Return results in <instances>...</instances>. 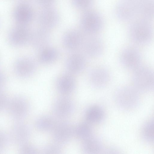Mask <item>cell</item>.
<instances>
[{
	"label": "cell",
	"instance_id": "1",
	"mask_svg": "<svg viewBox=\"0 0 154 154\" xmlns=\"http://www.w3.org/2000/svg\"><path fill=\"white\" fill-rule=\"evenodd\" d=\"M151 21L140 18L131 21L128 29L131 39L140 45L149 44L152 40L153 29Z\"/></svg>",
	"mask_w": 154,
	"mask_h": 154
},
{
	"label": "cell",
	"instance_id": "2",
	"mask_svg": "<svg viewBox=\"0 0 154 154\" xmlns=\"http://www.w3.org/2000/svg\"><path fill=\"white\" fill-rule=\"evenodd\" d=\"M115 103L122 110L131 111L139 105L140 99L139 92L133 87L123 86L116 91L114 94Z\"/></svg>",
	"mask_w": 154,
	"mask_h": 154
},
{
	"label": "cell",
	"instance_id": "3",
	"mask_svg": "<svg viewBox=\"0 0 154 154\" xmlns=\"http://www.w3.org/2000/svg\"><path fill=\"white\" fill-rule=\"evenodd\" d=\"M79 22L82 29L89 35L96 34L100 32L104 24L101 14L90 9L84 11L80 17Z\"/></svg>",
	"mask_w": 154,
	"mask_h": 154
},
{
	"label": "cell",
	"instance_id": "4",
	"mask_svg": "<svg viewBox=\"0 0 154 154\" xmlns=\"http://www.w3.org/2000/svg\"><path fill=\"white\" fill-rule=\"evenodd\" d=\"M132 80L133 87L139 92H147L154 88V72L150 68L141 66L134 70Z\"/></svg>",
	"mask_w": 154,
	"mask_h": 154
},
{
	"label": "cell",
	"instance_id": "5",
	"mask_svg": "<svg viewBox=\"0 0 154 154\" xmlns=\"http://www.w3.org/2000/svg\"><path fill=\"white\" fill-rule=\"evenodd\" d=\"M6 108L11 118L16 121H21L27 116L30 105L25 97L17 95L8 100Z\"/></svg>",
	"mask_w": 154,
	"mask_h": 154
},
{
	"label": "cell",
	"instance_id": "6",
	"mask_svg": "<svg viewBox=\"0 0 154 154\" xmlns=\"http://www.w3.org/2000/svg\"><path fill=\"white\" fill-rule=\"evenodd\" d=\"M115 12L120 21H131L138 15L137 0H120L116 6Z\"/></svg>",
	"mask_w": 154,
	"mask_h": 154
},
{
	"label": "cell",
	"instance_id": "7",
	"mask_svg": "<svg viewBox=\"0 0 154 154\" xmlns=\"http://www.w3.org/2000/svg\"><path fill=\"white\" fill-rule=\"evenodd\" d=\"M119 59L121 64L125 68L134 70L140 66L142 58L138 49L133 47H129L122 50Z\"/></svg>",
	"mask_w": 154,
	"mask_h": 154
},
{
	"label": "cell",
	"instance_id": "8",
	"mask_svg": "<svg viewBox=\"0 0 154 154\" xmlns=\"http://www.w3.org/2000/svg\"><path fill=\"white\" fill-rule=\"evenodd\" d=\"M51 131L54 142L61 146L69 142L74 135V128L65 121L56 122Z\"/></svg>",
	"mask_w": 154,
	"mask_h": 154
},
{
	"label": "cell",
	"instance_id": "9",
	"mask_svg": "<svg viewBox=\"0 0 154 154\" xmlns=\"http://www.w3.org/2000/svg\"><path fill=\"white\" fill-rule=\"evenodd\" d=\"M37 20L40 27L49 30L58 24L60 20L59 14L52 6L42 8L38 14Z\"/></svg>",
	"mask_w": 154,
	"mask_h": 154
},
{
	"label": "cell",
	"instance_id": "10",
	"mask_svg": "<svg viewBox=\"0 0 154 154\" xmlns=\"http://www.w3.org/2000/svg\"><path fill=\"white\" fill-rule=\"evenodd\" d=\"M31 134V130L29 126L21 121H17L11 127L8 137L9 140L19 145L27 142Z\"/></svg>",
	"mask_w": 154,
	"mask_h": 154
},
{
	"label": "cell",
	"instance_id": "11",
	"mask_svg": "<svg viewBox=\"0 0 154 154\" xmlns=\"http://www.w3.org/2000/svg\"><path fill=\"white\" fill-rule=\"evenodd\" d=\"M90 35L85 40H83L82 45L84 52L88 57H98L103 52V43L101 38L96 34Z\"/></svg>",
	"mask_w": 154,
	"mask_h": 154
},
{
	"label": "cell",
	"instance_id": "12",
	"mask_svg": "<svg viewBox=\"0 0 154 154\" xmlns=\"http://www.w3.org/2000/svg\"><path fill=\"white\" fill-rule=\"evenodd\" d=\"M74 106L71 99L65 95L57 98L53 106V111L55 116L59 119H64L73 113Z\"/></svg>",
	"mask_w": 154,
	"mask_h": 154
},
{
	"label": "cell",
	"instance_id": "13",
	"mask_svg": "<svg viewBox=\"0 0 154 154\" xmlns=\"http://www.w3.org/2000/svg\"><path fill=\"white\" fill-rule=\"evenodd\" d=\"M111 79L109 71L106 68L97 67L91 70L89 80L91 85L94 88L100 89L107 86Z\"/></svg>",
	"mask_w": 154,
	"mask_h": 154
},
{
	"label": "cell",
	"instance_id": "14",
	"mask_svg": "<svg viewBox=\"0 0 154 154\" xmlns=\"http://www.w3.org/2000/svg\"><path fill=\"white\" fill-rule=\"evenodd\" d=\"M30 38L33 47L41 51L48 47L50 35L48 30L40 27L31 33Z\"/></svg>",
	"mask_w": 154,
	"mask_h": 154
},
{
	"label": "cell",
	"instance_id": "15",
	"mask_svg": "<svg viewBox=\"0 0 154 154\" xmlns=\"http://www.w3.org/2000/svg\"><path fill=\"white\" fill-rule=\"evenodd\" d=\"M15 20L21 25H24L30 22L33 19V10L28 4L20 3L15 8L14 12Z\"/></svg>",
	"mask_w": 154,
	"mask_h": 154
},
{
	"label": "cell",
	"instance_id": "16",
	"mask_svg": "<svg viewBox=\"0 0 154 154\" xmlns=\"http://www.w3.org/2000/svg\"><path fill=\"white\" fill-rule=\"evenodd\" d=\"M82 36L79 31L72 29L66 32L63 38V43L64 47L69 50L77 49L83 41Z\"/></svg>",
	"mask_w": 154,
	"mask_h": 154
},
{
	"label": "cell",
	"instance_id": "17",
	"mask_svg": "<svg viewBox=\"0 0 154 154\" xmlns=\"http://www.w3.org/2000/svg\"><path fill=\"white\" fill-rule=\"evenodd\" d=\"M86 64L85 60L81 54H73L67 59L66 67L68 71L71 73L76 74L82 72Z\"/></svg>",
	"mask_w": 154,
	"mask_h": 154
},
{
	"label": "cell",
	"instance_id": "18",
	"mask_svg": "<svg viewBox=\"0 0 154 154\" xmlns=\"http://www.w3.org/2000/svg\"><path fill=\"white\" fill-rule=\"evenodd\" d=\"M31 33L24 25H21L12 30L9 35L10 42L14 45L23 44L30 38Z\"/></svg>",
	"mask_w": 154,
	"mask_h": 154
},
{
	"label": "cell",
	"instance_id": "19",
	"mask_svg": "<svg viewBox=\"0 0 154 154\" xmlns=\"http://www.w3.org/2000/svg\"><path fill=\"white\" fill-rule=\"evenodd\" d=\"M75 86V80L70 74L62 75L58 79L56 83L58 91L64 95L72 93L74 90Z\"/></svg>",
	"mask_w": 154,
	"mask_h": 154
},
{
	"label": "cell",
	"instance_id": "20",
	"mask_svg": "<svg viewBox=\"0 0 154 154\" xmlns=\"http://www.w3.org/2000/svg\"><path fill=\"white\" fill-rule=\"evenodd\" d=\"M81 149L84 153L89 154L100 153L103 150L100 141L93 136L82 140Z\"/></svg>",
	"mask_w": 154,
	"mask_h": 154
},
{
	"label": "cell",
	"instance_id": "21",
	"mask_svg": "<svg viewBox=\"0 0 154 154\" xmlns=\"http://www.w3.org/2000/svg\"><path fill=\"white\" fill-rule=\"evenodd\" d=\"M138 15L151 21L154 17V0H137Z\"/></svg>",
	"mask_w": 154,
	"mask_h": 154
},
{
	"label": "cell",
	"instance_id": "22",
	"mask_svg": "<svg viewBox=\"0 0 154 154\" xmlns=\"http://www.w3.org/2000/svg\"><path fill=\"white\" fill-rule=\"evenodd\" d=\"M105 113L102 107L96 105L89 107L86 110L85 117L87 122L90 124L101 122L104 118Z\"/></svg>",
	"mask_w": 154,
	"mask_h": 154
},
{
	"label": "cell",
	"instance_id": "23",
	"mask_svg": "<svg viewBox=\"0 0 154 154\" xmlns=\"http://www.w3.org/2000/svg\"><path fill=\"white\" fill-rule=\"evenodd\" d=\"M35 64L32 60L23 58L18 61L16 66L17 72L21 76H27L30 75L35 71Z\"/></svg>",
	"mask_w": 154,
	"mask_h": 154
},
{
	"label": "cell",
	"instance_id": "24",
	"mask_svg": "<svg viewBox=\"0 0 154 154\" xmlns=\"http://www.w3.org/2000/svg\"><path fill=\"white\" fill-rule=\"evenodd\" d=\"M56 122L52 117L48 116H43L37 119L35 126L38 130L46 132L51 131Z\"/></svg>",
	"mask_w": 154,
	"mask_h": 154
},
{
	"label": "cell",
	"instance_id": "25",
	"mask_svg": "<svg viewBox=\"0 0 154 154\" xmlns=\"http://www.w3.org/2000/svg\"><path fill=\"white\" fill-rule=\"evenodd\" d=\"M74 134L79 139L84 140L92 136V129L90 124L83 122L74 128Z\"/></svg>",
	"mask_w": 154,
	"mask_h": 154
},
{
	"label": "cell",
	"instance_id": "26",
	"mask_svg": "<svg viewBox=\"0 0 154 154\" xmlns=\"http://www.w3.org/2000/svg\"><path fill=\"white\" fill-rule=\"evenodd\" d=\"M58 56V53L56 49L48 47L41 50L39 57L42 63L47 64L54 61Z\"/></svg>",
	"mask_w": 154,
	"mask_h": 154
},
{
	"label": "cell",
	"instance_id": "27",
	"mask_svg": "<svg viewBox=\"0 0 154 154\" xmlns=\"http://www.w3.org/2000/svg\"><path fill=\"white\" fill-rule=\"evenodd\" d=\"M142 137L147 143L153 144L154 140V119H151L143 125L141 131Z\"/></svg>",
	"mask_w": 154,
	"mask_h": 154
},
{
	"label": "cell",
	"instance_id": "28",
	"mask_svg": "<svg viewBox=\"0 0 154 154\" xmlns=\"http://www.w3.org/2000/svg\"><path fill=\"white\" fill-rule=\"evenodd\" d=\"M62 151L61 145L54 142L45 145L41 151L42 153L46 154H60Z\"/></svg>",
	"mask_w": 154,
	"mask_h": 154
},
{
	"label": "cell",
	"instance_id": "29",
	"mask_svg": "<svg viewBox=\"0 0 154 154\" xmlns=\"http://www.w3.org/2000/svg\"><path fill=\"white\" fill-rule=\"evenodd\" d=\"M73 6L77 9L84 11L90 9L94 0H70Z\"/></svg>",
	"mask_w": 154,
	"mask_h": 154
},
{
	"label": "cell",
	"instance_id": "30",
	"mask_svg": "<svg viewBox=\"0 0 154 154\" xmlns=\"http://www.w3.org/2000/svg\"><path fill=\"white\" fill-rule=\"evenodd\" d=\"M18 151L21 154H34L38 153V150L33 144L27 141L19 145Z\"/></svg>",
	"mask_w": 154,
	"mask_h": 154
},
{
	"label": "cell",
	"instance_id": "31",
	"mask_svg": "<svg viewBox=\"0 0 154 154\" xmlns=\"http://www.w3.org/2000/svg\"><path fill=\"white\" fill-rule=\"evenodd\" d=\"M9 141L8 136L4 131L0 130V152L6 148Z\"/></svg>",
	"mask_w": 154,
	"mask_h": 154
},
{
	"label": "cell",
	"instance_id": "32",
	"mask_svg": "<svg viewBox=\"0 0 154 154\" xmlns=\"http://www.w3.org/2000/svg\"><path fill=\"white\" fill-rule=\"evenodd\" d=\"M8 101L6 94L0 91V112L7 108Z\"/></svg>",
	"mask_w": 154,
	"mask_h": 154
},
{
	"label": "cell",
	"instance_id": "33",
	"mask_svg": "<svg viewBox=\"0 0 154 154\" xmlns=\"http://www.w3.org/2000/svg\"><path fill=\"white\" fill-rule=\"evenodd\" d=\"M42 8L52 7L56 0H34Z\"/></svg>",
	"mask_w": 154,
	"mask_h": 154
},
{
	"label": "cell",
	"instance_id": "34",
	"mask_svg": "<svg viewBox=\"0 0 154 154\" xmlns=\"http://www.w3.org/2000/svg\"><path fill=\"white\" fill-rule=\"evenodd\" d=\"M5 81L4 78L2 74L0 72V90L4 87Z\"/></svg>",
	"mask_w": 154,
	"mask_h": 154
},
{
	"label": "cell",
	"instance_id": "35",
	"mask_svg": "<svg viewBox=\"0 0 154 154\" xmlns=\"http://www.w3.org/2000/svg\"><path fill=\"white\" fill-rule=\"evenodd\" d=\"M20 3H25L29 4V3L32 0H17Z\"/></svg>",
	"mask_w": 154,
	"mask_h": 154
}]
</instances>
